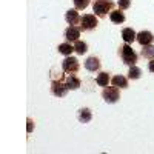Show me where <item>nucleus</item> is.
Returning <instances> with one entry per match:
<instances>
[{
	"label": "nucleus",
	"mask_w": 154,
	"mask_h": 154,
	"mask_svg": "<svg viewBox=\"0 0 154 154\" xmlns=\"http://www.w3.org/2000/svg\"><path fill=\"white\" fill-rule=\"evenodd\" d=\"M112 8H114L112 0H94L93 2V11L96 12L99 19H105L108 12L112 11Z\"/></svg>",
	"instance_id": "1"
},
{
	"label": "nucleus",
	"mask_w": 154,
	"mask_h": 154,
	"mask_svg": "<svg viewBox=\"0 0 154 154\" xmlns=\"http://www.w3.org/2000/svg\"><path fill=\"white\" fill-rule=\"evenodd\" d=\"M119 56H120L122 62L125 63V65H128V66L136 65L137 59H139V56L136 54V51L130 46V43H125L123 46L119 48Z\"/></svg>",
	"instance_id": "2"
},
{
	"label": "nucleus",
	"mask_w": 154,
	"mask_h": 154,
	"mask_svg": "<svg viewBox=\"0 0 154 154\" xmlns=\"http://www.w3.org/2000/svg\"><path fill=\"white\" fill-rule=\"evenodd\" d=\"M68 86L65 82V77H59V79H54L53 83H51V94L56 96V97H65L68 94Z\"/></svg>",
	"instance_id": "3"
},
{
	"label": "nucleus",
	"mask_w": 154,
	"mask_h": 154,
	"mask_svg": "<svg viewBox=\"0 0 154 154\" xmlns=\"http://www.w3.org/2000/svg\"><path fill=\"white\" fill-rule=\"evenodd\" d=\"M102 99H103L106 103H116L120 99V93L117 86H105L103 91H102Z\"/></svg>",
	"instance_id": "4"
},
{
	"label": "nucleus",
	"mask_w": 154,
	"mask_h": 154,
	"mask_svg": "<svg viewBox=\"0 0 154 154\" xmlns=\"http://www.w3.org/2000/svg\"><path fill=\"white\" fill-rule=\"evenodd\" d=\"M79 68H80V63H79V60H77L75 57L68 56V57H65V60L62 62V71L65 74H75L77 71H79Z\"/></svg>",
	"instance_id": "5"
},
{
	"label": "nucleus",
	"mask_w": 154,
	"mask_h": 154,
	"mask_svg": "<svg viewBox=\"0 0 154 154\" xmlns=\"http://www.w3.org/2000/svg\"><path fill=\"white\" fill-rule=\"evenodd\" d=\"M99 25V20L96 17V14H85L83 17H80V29L82 31H93Z\"/></svg>",
	"instance_id": "6"
},
{
	"label": "nucleus",
	"mask_w": 154,
	"mask_h": 154,
	"mask_svg": "<svg viewBox=\"0 0 154 154\" xmlns=\"http://www.w3.org/2000/svg\"><path fill=\"white\" fill-rule=\"evenodd\" d=\"M80 26H75V25H69V26L65 29V32H63V35H65L66 42L69 43H75L77 40H79L80 37Z\"/></svg>",
	"instance_id": "7"
},
{
	"label": "nucleus",
	"mask_w": 154,
	"mask_h": 154,
	"mask_svg": "<svg viewBox=\"0 0 154 154\" xmlns=\"http://www.w3.org/2000/svg\"><path fill=\"white\" fill-rule=\"evenodd\" d=\"M136 40L139 42V45H140V46L151 45V43L154 42V35H152V32H151V31L143 29V31H140V32L137 34V38H136Z\"/></svg>",
	"instance_id": "8"
},
{
	"label": "nucleus",
	"mask_w": 154,
	"mask_h": 154,
	"mask_svg": "<svg viewBox=\"0 0 154 154\" xmlns=\"http://www.w3.org/2000/svg\"><path fill=\"white\" fill-rule=\"evenodd\" d=\"M100 60H99V57H96V56H93V57H88L86 60H85V69L86 71H89V72H96V71H99L100 69Z\"/></svg>",
	"instance_id": "9"
},
{
	"label": "nucleus",
	"mask_w": 154,
	"mask_h": 154,
	"mask_svg": "<svg viewBox=\"0 0 154 154\" xmlns=\"http://www.w3.org/2000/svg\"><path fill=\"white\" fill-rule=\"evenodd\" d=\"M65 20L68 25H79L80 23V16H79V11L75 8L74 9H68L65 12Z\"/></svg>",
	"instance_id": "10"
},
{
	"label": "nucleus",
	"mask_w": 154,
	"mask_h": 154,
	"mask_svg": "<svg viewBox=\"0 0 154 154\" xmlns=\"http://www.w3.org/2000/svg\"><path fill=\"white\" fill-rule=\"evenodd\" d=\"M77 119H79L80 123H89L93 119V112L89 108H80L79 112H77Z\"/></svg>",
	"instance_id": "11"
},
{
	"label": "nucleus",
	"mask_w": 154,
	"mask_h": 154,
	"mask_svg": "<svg viewBox=\"0 0 154 154\" xmlns=\"http://www.w3.org/2000/svg\"><path fill=\"white\" fill-rule=\"evenodd\" d=\"M65 82H66L68 89H79L80 85H82V80L79 79V77H75L74 74H68L65 77Z\"/></svg>",
	"instance_id": "12"
},
{
	"label": "nucleus",
	"mask_w": 154,
	"mask_h": 154,
	"mask_svg": "<svg viewBox=\"0 0 154 154\" xmlns=\"http://www.w3.org/2000/svg\"><path fill=\"white\" fill-rule=\"evenodd\" d=\"M122 38H123L125 43H133L137 38V34L133 28H123L122 29Z\"/></svg>",
	"instance_id": "13"
},
{
	"label": "nucleus",
	"mask_w": 154,
	"mask_h": 154,
	"mask_svg": "<svg viewBox=\"0 0 154 154\" xmlns=\"http://www.w3.org/2000/svg\"><path fill=\"white\" fill-rule=\"evenodd\" d=\"M109 20H111L112 23L120 25V23L125 22V14L122 12V9H112V11L109 12Z\"/></svg>",
	"instance_id": "14"
},
{
	"label": "nucleus",
	"mask_w": 154,
	"mask_h": 154,
	"mask_svg": "<svg viewBox=\"0 0 154 154\" xmlns=\"http://www.w3.org/2000/svg\"><path fill=\"white\" fill-rule=\"evenodd\" d=\"M57 51H59V54L68 57V56H71V54H72V51H74V45H71L69 42L60 43V45L57 46Z\"/></svg>",
	"instance_id": "15"
},
{
	"label": "nucleus",
	"mask_w": 154,
	"mask_h": 154,
	"mask_svg": "<svg viewBox=\"0 0 154 154\" xmlns=\"http://www.w3.org/2000/svg\"><path fill=\"white\" fill-rule=\"evenodd\" d=\"M111 83H112V86H117V88H122V89L128 88V79L123 75H114L111 79Z\"/></svg>",
	"instance_id": "16"
},
{
	"label": "nucleus",
	"mask_w": 154,
	"mask_h": 154,
	"mask_svg": "<svg viewBox=\"0 0 154 154\" xmlns=\"http://www.w3.org/2000/svg\"><path fill=\"white\" fill-rule=\"evenodd\" d=\"M111 82V77H109V72H99L97 77H96V83L99 86H108V83Z\"/></svg>",
	"instance_id": "17"
},
{
	"label": "nucleus",
	"mask_w": 154,
	"mask_h": 154,
	"mask_svg": "<svg viewBox=\"0 0 154 154\" xmlns=\"http://www.w3.org/2000/svg\"><path fill=\"white\" fill-rule=\"evenodd\" d=\"M140 56H142L143 59H148V60H152L154 59V45H145L142 46V49H140Z\"/></svg>",
	"instance_id": "18"
},
{
	"label": "nucleus",
	"mask_w": 154,
	"mask_h": 154,
	"mask_svg": "<svg viewBox=\"0 0 154 154\" xmlns=\"http://www.w3.org/2000/svg\"><path fill=\"white\" fill-rule=\"evenodd\" d=\"M140 77H142V69H140L139 66H136V65L130 66V71H128V79H131V80H139Z\"/></svg>",
	"instance_id": "19"
},
{
	"label": "nucleus",
	"mask_w": 154,
	"mask_h": 154,
	"mask_svg": "<svg viewBox=\"0 0 154 154\" xmlns=\"http://www.w3.org/2000/svg\"><path fill=\"white\" fill-rule=\"evenodd\" d=\"M74 51L77 54H80V56H83L86 51H88V45H86V42H82V40H77L75 43H74Z\"/></svg>",
	"instance_id": "20"
},
{
	"label": "nucleus",
	"mask_w": 154,
	"mask_h": 154,
	"mask_svg": "<svg viewBox=\"0 0 154 154\" xmlns=\"http://www.w3.org/2000/svg\"><path fill=\"white\" fill-rule=\"evenodd\" d=\"M72 3H74V8L77 11H83L88 8L89 5V0H72Z\"/></svg>",
	"instance_id": "21"
},
{
	"label": "nucleus",
	"mask_w": 154,
	"mask_h": 154,
	"mask_svg": "<svg viewBox=\"0 0 154 154\" xmlns=\"http://www.w3.org/2000/svg\"><path fill=\"white\" fill-rule=\"evenodd\" d=\"M117 6H119V9H128L131 6V0H117Z\"/></svg>",
	"instance_id": "22"
},
{
	"label": "nucleus",
	"mask_w": 154,
	"mask_h": 154,
	"mask_svg": "<svg viewBox=\"0 0 154 154\" xmlns=\"http://www.w3.org/2000/svg\"><path fill=\"white\" fill-rule=\"evenodd\" d=\"M148 69H149V72H154V59L149 60V63H148Z\"/></svg>",
	"instance_id": "23"
},
{
	"label": "nucleus",
	"mask_w": 154,
	"mask_h": 154,
	"mask_svg": "<svg viewBox=\"0 0 154 154\" xmlns=\"http://www.w3.org/2000/svg\"><path fill=\"white\" fill-rule=\"evenodd\" d=\"M31 131H32V122L28 120V133H31Z\"/></svg>",
	"instance_id": "24"
}]
</instances>
